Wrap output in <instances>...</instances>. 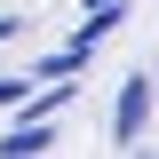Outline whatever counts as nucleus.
Returning <instances> with one entry per match:
<instances>
[{
    "mask_svg": "<svg viewBox=\"0 0 159 159\" xmlns=\"http://www.w3.org/2000/svg\"><path fill=\"white\" fill-rule=\"evenodd\" d=\"M0 151H8V159H40V151H56V135H48L40 119H24V127H16L8 143H0Z\"/></svg>",
    "mask_w": 159,
    "mask_h": 159,
    "instance_id": "f03ea898",
    "label": "nucleus"
},
{
    "mask_svg": "<svg viewBox=\"0 0 159 159\" xmlns=\"http://www.w3.org/2000/svg\"><path fill=\"white\" fill-rule=\"evenodd\" d=\"M143 127H151V72H127V80H119V111H111V135H119V143H135Z\"/></svg>",
    "mask_w": 159,
    "mask_h": 159,
    "instance_id": "f257e3e1",
    "label": "nucleus"
}]
</instances>
